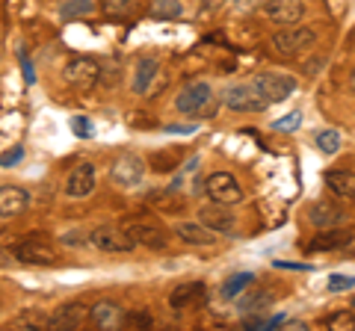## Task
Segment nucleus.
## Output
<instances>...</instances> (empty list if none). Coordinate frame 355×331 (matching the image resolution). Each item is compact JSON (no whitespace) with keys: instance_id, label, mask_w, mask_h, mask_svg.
<instances>
[{"instance_id":"nucleus-24","label":"nucleus","mask_w":355,"mask_h":331,"mask_svg":"<svg viewBox=\"0 0 355 331\" xmlns=\"http://www.w3.org/2000/svg\"><path fill=\"white\" fill-rule=\"evenodd\" d=\"M184 12L181 0H154L151 3V15L157 21H178Z\"/></svg>"},{"instance_id":"nucleus-41","label":"nucleus","mask_w":355,"mask_h":331,"mask_svg":"<svg viewBox=\"0 0 355 331\" xmlns=\"http://www.w3.org/2000/svg\"><path fill=\"white\" fill-rule=\"evenodd\" d=\"M352 305H355V302H352Z\"/></svg>"},{"instance_id":"nucleus-31","label":"nucleus","mask_w":355,"mask_h":331,"mask_svg":"<svg viewBox=\"0 0 355 331\" xmlns=\"http://www.w3.org/2000/svg\"><path fill=\"white\" fill-rule=\"evenodd\" d=\"M299 125H302V113H299V109L287 113L284 118H275V121H272V127H275V130H296Z\"/></svg>"},{"instance_id":"nucleus-40","label":"nucleus","mask_w":355,"mask_h":331,"mask_svg":"<svg viewBox=\"0 0 355 331\" xmlns=\"http://www.w3.org/2000/svg\"><path fill=\"white\" fill-rule=\"evenodd\" d=\"M0 39H3V33H0Z\"/></svg>"},{"instance_id":"nucleus-6","label":"nucleus","mask_w":355,"mask_h":331,"mask_svg":"<svg viewBox=\"0 0 355 331\" xmlns=\"http://www.w3.org/2000/svg\"><path fill=\"white\" fill-rule=\"evenodd\" d=\"M89 242L98 251H116V255H125V251H133L137 242L130 240V234L125 228H113V225H101L89 234Z\"/></svg>"},{"instance_id":"nucleus-33","label":"nucleus","mask_w":355,"mask_h":331,"mask_svg":"<svg viewBox=\"0 0 355 331\" xmlns=\"http://www.w3.org/2000/svg\"><path fill=\"white\" fill-rule=\"evenodd\" d=\"M71 127H74V134H77V136H89V134H92V125H89L86 118H74V121H71Z\"/></svg>"},{"instance_id":"nucleus-29","label":"nucleus","mask_w":355,"mask_h":331,"mask_svg":"<svg viewBox=\"0 0 355 331\" xmlns=\"http://www.w3.org/2000/svg\"><path fill=\"white\" fill-rule=\"evenodd\" d=\"M329 293H343V290H352L355 287V275H343V272H335V275H329Z\"/></svg>"},{"instance_id":"nucleus-7","label":"nucleus","mask_w":355,"mask_h":331,"mask_svg":"<svg viewBox=\"0 0 355 331\" xmlns=\"http://www.w3.org/2000/svg\"><path fill=\"white\" fill-rule=\"evenodd\" d=\"M175 107H178V113H187V116L214 113V92H210L207 83H193V86H187L184 92H178Z\"/></svg>"},{"instance_id":"nucleus-26","label":"nucleus","mask_w":355,"mask_h":331,"mask_svg":"<svg viewBox=\"0 0 355 331\" xmlns=\"http://www.w3.org/2000/svg\"><path fill=\"white\" fill-rule=\"evenodd\" d=\"M252 281H254V275H252V272H237V275H231V278L222 284V296H225V299H234L237 293L249 290Z\"/></svg>"},{"instance_id":"nucleus-21","label":"nucleus","mask_w":355,"mask_h":331,"mask_svg":"<svg viewBox=\"0 0 355 331\" xmlns=\"http://www.w3.org/2000/svg\"><path fill=\"white\" fill-rule=\"evenodd\" d=\"M326 186L340 198H355V172L331 169V172H326Z\"/></svg>"},{"instance_id":"nucleus-1","label":"nucleus","mask_w":355,"mask_h":331,"mask_svg":"<svg viewBox=\"0 0 355 331\" xmlns=\"http://www.w3.org/2000/svg\"><path fill=\"white\" fill-rule=\"evenodd\" d=\"M62 80L77 92H89L98 86V80H101V65L89 57H71L62 69Z\"/></svg>"},{"instance_id":"nucleus-35","label":"nucleus","mask_w":355,"mask_h":331,"mask_svg":"<svg viewBox=\"0 0 355 331\" xmlns=\"http://www.w3.org/2000/svg\"><path fill=\"white\" fill-rule=\"evenodd\" d=\"M21 65H24V80H27V83L36 80V77H33V69H30V62H27V53H24V51H21Z\"/></svg>"},{"instance_id":"nucleus-16","label":"nucleus","mask_w":355,"mask_h":331,"mask_svg":"<svg viewBox=\"0 0 355 331\" xmlns=\"http://www.w3.org/2000/svg\"><path fill=\"white\" fill-rule=\"evenodd\" d=\"M86 319H89V307H83L80 302H69L51 316V328L53 325L57 328H80Z\"/></svg>"},{"instance_id":"nucleus-12","label":"nucleus","mask_w":355,"mask_h":331,"mask_svg":"<svg viewBox=\"0 0 355 331\" xmlns=\"http://www.w3.org/2000/svg\"><path fill=\"white\" fill-rule=\"evenodd\" d=\"M198 222L207 225L214 234H231L237 225V219L231 211H225V204H216V202H210V204H202V211H198Z\"/></svg>"},{"instance_id":"nucleus-38","label":"nucleus","mask_w":355,"mask_h":331,"mask_svg":"<svg viewBox=\"0 0 355 331\" xmlns=\"http://www.w3.org/2000/svg\"><path fill=\"white\" fill-rule=\"evenodd\" d=\"M9 263H12V251H3V249H0V269H6Z\"/></svg>"},{"instance_id":"nucleus-4","label":"nucleus","mask_w":355,"mask_h":331,"mask_svg":"<svg viewBox=\"0 0 355 331\" xmlns=\"http://www.w3.org/2000/svg\"><path fill=\"white\" fill-rule=\"evenodd\" d=\"M225 107L234 109V113H261V109L270 107V101L258 92L254 83H240L225 92Z\"/></svg>"},{"instance_id":"nucleus-19","label":"nucleus","mask_w":355,"mask_h":331,"mask_svg":"<svg viewBox=\"0 0 355 331\" xmlns=\"http://www.w3.org/2000/svg\"><path fill=\"white\" fill-rule=\"evenodd\" d=\"M89 323L95 328H116L121 325V307L116 302H98L89 307Z\"/></svg>"},{"instance_id":"nucleus-18","label":"nucleus","mask_w":355,"mask_h":331,"mask_svg":"<svg viewBox=\"0 0 355 331\" xmlns=\"http://www.w3.org/2000/svg\"><path fill=\"white\" fill-rule=\"evenodd\" d=\"M157 74H160L157 60H139L137 71H133V92H137V95H151Z\"/></svg>"},{"instance_id":"nucleus-8","label":"nucleus","mask_w":355,"mask_h":331,"mask_svg":"<svg viewBox=\"0 0 355 331\" xmlns=\"http://www.w3.org/2000/svg\"><path fill=\"white\" fill-rule=\"evenodd\" d=\"M263 15L272 24L296 27L305 15V0H270V3H263Z\"/></svg>"},{"instance_id":"nucleus-17","label":"nucleus","mask_w":355,"mask_h":331,"mask_svg":"<svg viewBox=\"0 0 355 331\" xmlns=\"http://www.w3.org/2000/svg\"><path fill=\"white\" fill-rule=\"evenodd\" d=\"M175 234L184 242H190V246H214L216 242V234L202 222H178Z\"/></svg>"},{"instance_id":"nucleus-11","label":"nucleus","mask_w":355,"mask_h":331,"mask_svg":"<svg viewBox=\"0 0 355 331\" xmlns=\"http://www.w3.org/2000/svg\"><path fill=\"white\" fill-rule=\"evenodd\" d=\"M95 190V166L92 163H77L65 178V195L69 198H86Z\"/></svg>"},{"instance_id":"nucleus-20","label":"nucleus","mask_w":355,"mask_h":331,"mask_svg":"<svg viewBox=\"0 0 355 331\" xmlns=\"http://www.w3.org/2000/svg\"><path fill=\"white\" fill-rule=\"evenodd\" d=\"M198 299H205V281H187V284H178L172 296H169V305L175 307H190Z\"/></svg>"},{"instance_id":"nucleus-9","label":"nucleus","mask_w":355,"mask_h":331,"mask_svg":"<svg viewBox=\"0 0 355 331\" xmlns=\"http://www.w3.org/2000/svg\"><path fill=\"white\" fill-rule=\"evenodd\" d=\"M110 178L119 186H137L146 178V163H142L139 154H121L113 163V169H110Z\"/></svg>"},{"instance_id":"nucleus-5","label":"nucleus","mask_w":355,"mask_h":331,"mask_svg":"<svg viewBox=\"0 0 355 331\" xmlns=\"http://www.w3.org/2000/svg\"><path fill=\"white\" fill-rule=\"evenodd\" d=\"M258 86V92L266 98L270 104H282L287 101L293 92H296V77H287V74H275V71H266V74H258L252 80Z\"/></svg>"},{"instance_id":"nucleus-15","label":"nucleus","mask_w":355,"mask_h":331,"mask_svg":"<svg viewBox=\"0 0 355 331\" xmlns=\"http://www.w3.org/2000/svg\"><path fill=\"white\" fill-rule=\"evenodd\" d=\"M125 231L130 234L133 242H139V246H148V249H163L166 246V234L160 228L154 225H146V222H128Z\"/></svg>"},{"instance_id":"nucleus-14","label":"nucleus","mask_w":355,"mask_h":331,"mask_svg":"<svg viewBox=\"0 0 355 331\" xmlns=\"http://www.w3.org/2000/svg\"><path fill=\"white\" fill-rule=\"evenodd\" d=\"M30 204L24 186H0V216H18Z\"/></svg>"},{"instance_id":"nucleus-30","label":"nucleus","mask_w":355,"mask_h":331,"mask_svg":"<svg viewBox=\"0 0 355 331\" xmlns=\"http://www.w3.org/2000/svg\"><path fill=\"white\" fill-rule=\"evenodd\" d=\"M329 328H335V331H352V328H355L352 311H338V314H331V316H329Z\"/></svg>"},{"instance_id":"nucleus-39","label":"nucleus","mask_w":355,"mask_h":331,"mask_svg":"<svg viewBox=\"0 0 355 331\" xmlns=\"http://www.w3.org/2000/svg\"><path fill=\"white\" fill-rule=\"evenodd\" d=\"M349 89L355 92V71H352V77H349Z\"/></svg>"},{"instance_id":"nucleus-37","label":"nucleus","mask_w":355,"mask_h":331,"mask_svg":"<svg viewBox=\"0 0 355 331\" xmlns=\"http://www.w3.org/2000/svg\"><path fill=\"white\" fill-rule=\"evenodd\" d=\"M340 251H347V255H355V231L349 234V240L343 242V249H340Z\"/></svg>"},{"instance_id":"nucleus-10","label":"nucleus","mask_w":355,"mask_h":331,"mask_svg":"<svg viewBox=\"0 0 355 331\" xmlns=\"http://www.w3.org/2000/svg\"><path fill=\"white\" fill-rule=\"evenodd\" d=\"M12 258L27 263V267H53V263H57V251H53L48 242L27 240V242H21V246H15Z\"/></svg>"},{"instance_id":"nucleus-28","label":"nucleus","mask_w":355,"mask_h":331,"mask_svg":"<svg viewBox=\"0 0 355 331\" xmlns=\"http://www.w3.org/2000/svg\"><path fill=\"white\" fill-rule=\"evenodd\" d=\"M317 148L323 154H338L340 151V134L338 130H320L317 134Z\"/></svg>"},{"instance_id":"nucleus-22","label":"nucleus","mask_w":355,"mask_h":331,"mask_svg":"<svg viewBox=\"0 0 355 331\" xmlns=\"http://www.w3.org/2000/svg\"><path fill=\"white\" fill-rule=\"evenodd\" d=\"M352 231H340L338 225L323 231V234H317L314 240L308 242V251H331V249H343V242L349 240Z\"/></svg>"},{"instance_id":"nucleus-34","label":"nucleus","mask_w":355,"mask_h":331,"mask_svg":"<svg viewBox=\"0 0 355 331\" xmlns=\"http://www.w3.org/2000/svg\"><path fill=\"white\" fill-rule=\"evenodd\" d=\"M62 242H69V246H86L89 237H74V231H71V234H65V237H62Z\"/></svg>"},{"instance_id":"nucleus-25","label":"nucleus","mask_w":355,"mask_h":331,"mask_svg":"<svg viewBox=\"0 0 355 331\" xmlns=\"http://www.w3.org/2000/svg\"><path fill=\"white\" fill-rule=\"evenodd\" d=\"M95 9L92 0H62L60 3V18L62 21H74V18H83Z\"/></svg>"},{"instance_id":"nucleus-3","label":"nucleus","mask_w":355,"mask_h":331,"mask_svg":"<svg viewBox=\"0 0 355 331\" xmlns=\"http://www.w3.org/2000/svg\"><path fill=\"white\" fill-rule=\"evenodd\" d=\"M205 193H207L210 202L225 204V207L243 202V186L237 184V178L231 172H214L205 181Z\"/></svg>"},{"instance_id":"nucleus-27","label":"nucleus","mask_w":355,"mask_h":331,"mask_svg":"<svg viewBox=\"0 0 355 331\" xmlns=\"http://www.w3.org/2000/svg\"><path fill=\"white\" fill-rule=\"evenodd\" d=\"M272 302V293L270 290H252V293H246L240 299V311H249V314H254V311H263L266 305Z\"/></svg>"},{"instance_id":"nucleus-23","label":"nucleus","mask_w":355,"mask_h":331,"mask_svg":"<svg viewBox=\"0 0 355 331\" xmlns=\"http://www.w3.org/2000/svg\"><path fill=\"white\" fill-rule=\"evenodd\" d=\"M101 9L107 18H139L142 15V0H101Z\"/></svg>"},{"instance_id":"nucleus-13","label":"nucleus","mask_w":355,"mask_h":331,"mask_svg":"<svg viewBox=\"0 0 355 331\" xmlns=\"http://www.w3.org/2000/svg\"><path fill=\"white\" fill-rule=\"evenodd\" d=\"M343 216H347V211L331 202H317V204H311V211H308L311 225H317V228H335L343 222Z\"/></svg>"},{"instance_id":"nucleus-32","label":"nucleus","mask_w":355,"mask_h":331,"mask_svg":"<svg viewBox=\"0 0 355 331\" xmlns=\"http://www.w3.org/2000/svg\"><path fill=\"white\" fill-rule=\"evenodd\" d=\"M21 157H24V148L15 145V148H9V151L0 154V166H15Z\"/></svg>"},{"instance_id":"nucleus-2","label":"nucleus","mask_w":355,"mask_h":331,"mask_svg":"<svg viewBox=\"0 0 355 331\" xmlns=\"http://www.w3.org/2000/svg\"><path fill=\"white\" fill-rule=\"evenodd\" d=\"M314 42H317L314 30L296 24V27H284V30L275 33L272 36V51L279 53V57H284V60H293V57H299V53H305Z\"/></svg>"},{"instance_id":"nucleus-36","label":"nucleus","mask_w":355,"mask_h":331,"mask_svg":"<svg viewBox=\"0 0 355 331\" xmlns=\"http://www.w3.org/2000/svg\"><path fill=\"white\" fill-rule=\"evenodd\" d=\"M125 325H148V316H121Z\"/></svg>"}]
</instances>
